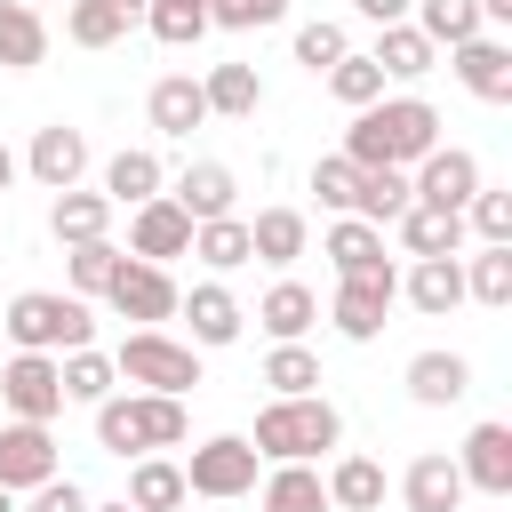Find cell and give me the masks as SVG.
<instances>
[{
    "label": "cell",
    "instance_id": "4316f807",
    "mask_svg": "<svg viewBox=\"0 0 512 512\" xmlns=\"http://www.w3.org/2000/svg\"><path fill=\"white\" fill-rule=\"evenodd\" d=\"M400 296H408L424 320H448V312L464 304V256H416L408 280H400Z\"/></svg>",
    "mask_w": 512,
    "mask_h": 512
},
{
    "label": "cell",
    "instance_id": "db71d44e",
    "mask_svg": "<svg viewBox=\"0 0 512 512\" xmlns=\"http://www.w3.org/2000/svg\"><path fill=\"white\" fill-rule=\"evenodd\" d=\"M32 8H48V0H32Z\"/></svg>",
    "mask_w": 512,
    "mask_h": 512
},
{
    "label": "cell",
    "instance_id": "83f0119b",
    "mask_svg": "<svg viewBox=\"0 0 512 512\" xmlns=\"http://www.w3.org/2000/svg\"><path fill=\"white\" fill-rule=\"evenodd\" d=\"M320 480H328V512H384V496H392L384 464H376V456H352V448H344Z\"/></svg>",
    "mask_w": 512,
    "mask_h": 512
},
{
    "label": "cell",
    "instance_id": "ac0fdd59",
    "mask_svg": "<svg viewBox=\"0 0 512 512\" xmlns=\"http://www.w3.org/2000/svg\"><path fill=\"white\" fill-rule=\"evenodd\" d=\"M144 120H152V136H168V144H184L192 128H208V96H200V80H192V72H160L152 96H144Z\"/></svg>",
    "mask_w": 512,
    "mask_h": 512
},
{
    "label": "cell",
    "instance_id": "7402d4cb",
    "mask_svg": "<svg viewBox=\"0 0 512 512\" xmlns=\"http://www.w3.org/2000/svg\"><path fill=\"white\" fill-rule=\"evenodd\" d=\"M320 256L336 264V280H352V272H392L384 224H368V216H336V224L320 232Z\"/></svg>",
    "mask_w": 512,
    "mask_h": 512
},
{
    "label": "cell",
    "instance_id": "9a60e30c",
    "mask_svg": "<svg viewBox=\"0 0 512 512\" xmlns=\"http://www.w3.org/2000/svg\"><path fill=\"white\" fill-rule=\"evenodd\" d=\"M176 312L192 320V344H200V352H224V344L248 336V312H240V296H232L224 280H192V288L176 296Z\"/></svg>",
    "mask_w": 512,
    "mask_h": 512
},
{
    "label": "cell",
    "instance_id": "6da1fadb",
    "mask_svg": "<svg viewBox=\"0 0 512 512\" xmlns=\"http://www.w3.org/2000/svg\"><path fill=\"white\" fill-rule=\"evenodd\" d=\"M432 144H440V104L432 96H376L344 128V160L352 168H384V160L392 168H416Z\"/></svg>",
    "mask_w": 512,
    "mask_h": 512
},
{
    "label": "cell",
    "instance_id": "484cf974",
    "mask_svg": "<svg viewBox=\"0 0 512 512\" xmlns=\"http://www.w3.org/2000/svg\"><path fill=\"white\" fill-rule=\"evenodd\" d=\"M304 248H312V224H304V208H256V216H248V256H256V264L288 272Z\"/></svg>",
    "mask_w": 512,
    "mask_h": 512
},
{
    "label": "cell",
    "instance_id": "f907efd6",
    "mask_svg": "<svg viewBox=\"0 0 512 512\" xmlns=\"http://www.w3.org/2000/svg\"><path fill=\"white\" fill-rule=\"evenodd\" d=\"M480 24L496 32V24H512V0H480Z\"/></svg>",
    "mask_w": 512,
    "mask_h": 512
},
{
    "label": "cell",
    "instance_id": "816d5d0a",
    "mask_svg": "<svg viewBox=\"0 0 512 512\" xmlns=\"http://www.w3.org/2000/svg\"><path fill=\"white\" fill-rule=\"evenodd\" d=\"M16 176H24V160H16V152H8V144H0V192H8V184H16Z\"/></svg>",
    "mask_w": 512,
    "mask_h": 512
},
{
    "label": "cell",
    "instance_id": "f35d334b",
    "mask_svg": "<svg viewBox=\"0 0 512 512\" xmlns=\"http://www.w3.org/2000/svg\"><path fill=\"white\" fill-rule=\"evenodd\" d=\"M408 24H416L432 48H456V40L488 32V24H480V0H416V8H408Z\"/></svg>",
    "mask_w": 512,
    "mask_h": 512
},
{
    "label": "cell",
    "instance_id": "d4e9b609",
    "mask_svg": "<svg viewBox=\"0 0 512 512\" xmlns=\"http://www.w3.org/2000/svg\"><path fill=\"white\" fill-rule=\"evenodd\" d=\"M112 200L104 192H88V184H72V192H56L48 200V232H56V248H80V240H112Z\"/></svg>",
    "mask_w": 512,
    "mask_h": 512
},
{
    "label": "cell",
    "instance_id": "ee69618b",
    "mask_svg": "<svg viewBox=\"0 0 512 512\" xmlns=\"http://www.w3.org/2000/svg\"><path fill=\"white\" fill-rule=\"evenodd\" d=\"M312 192H320L328 216H352V200H360V168H352L344 152H320V160H312Z\"/></svg>",
    "mask_w": 512,
    "mask_h": 512
},
{
    "label": "cell",
    "instance_id": "ffe728a7",
    "mask_svg": "<svg viewBox=\"0 0 512 512\" xmlns=\"http://www.w3.org/2000/svg\"><path fill=\"white\" fill-rule=\"evenodd\" d=\"M464 472H456V456H440V448H424L408 472H400V504L408 512H464Z\"/></svg>",
    "mask_w": 512,
    "mask_h": 512
},
{
    "label": "cell",
    "instance_id": "74e56055",
    "mask_svg": "<svg viewBox=\"0 0 512 512\" xmlns=\"http://www.w3.org/2000/svg\"><path fill=\"white\" fill-rule=\"evenodd\" d=\"M192 256H200L208 272L256 264V256H248V216H208V224H192Z\"/></svg>",
    "mask_w": 512,
    "mask_h": 512
},
{
    "label": "cell",
    "instance_id": "d6a6232c",
    "mask_svg": "<svg viewBox=\"0 0 512 512\" xmlns=\"http://www.w3.org/2000/svg\"><path fill=\"white\" fill-rule=\"evenodd\" d=\"M0 64H8V72L48 64V16H40L32 0H0Z\"/></svg>",
    "mask_w": 512,
    "mask_h": 512
},
{
    "label": "cell",
    "instance_id": "f6af8a7d",
    "mask_svg": "<svg viewBox=\"0 0 512 512\" xmlns=\"http://www.w3.org/2000/svg\"><path fill=\"white\" fill-rule=\"evenodd\" d=\"M344 48H352V40H344V24H336V16H312V24H296V64H304L312 80H320V72H328Z\"/></svg>",
    "mask_w": 512,
    "mask_h": 512
},
{
    "label": "cell",
    "instance_id": "7a4b0ae2",
    "mask_svg": "<svg viewBox=\"0 0 512 512\" xmlns=\"http://www.w3.org/2000/svg\"><path fill=\"white\" fill-rule=\"evenodd\" d=\"M248 448H256L264 464H312V456L344 448V408H336L328 392H288V400H264V408H256Z\"/></svg>",
    "mask_w": 512,
    "mask_h": 512
},
{
    "label": "cell",
    "instance_id": "c3c4849f",
    "mask_svg": "<svg viewBox=\"0 0 512 512\" xmlns=\"http://www.w3.org/2000/svg\"><path fill=\"white\" fill-rule=\"evenodd\" d=\"M88 504H96V496H88L72 472H48L40 488H24V504H16V512H88Z\"/></svg>",
    "mask_w": 512,
    "mask_h": 512
},
{
    "label": "cell",
    "instance_id": "7bdbcfd3",
    "mask_svg": "<svg viewBox=\"0 0 512 512\" xmlns=\"http://www.w3.org/2000/svg\"><path fill=\"white\" fill-rule=\"evenodd\" d=\"M264 384H272V400L320 392V352H312V344H272V352H264Z\"/></svg>",
    "mask_w": 512,
    "mask_h": 512
},
{
    "label": "cell",
    "instance_id": "8992f818",
    "mask_svg": "<svg viewBox=\"0 0 512 512\" xmlns=\"http://www.w3.org/2000/svg\"><path fill=\"white\" fill-rule=\"evenodd\" d=\"M256 472H264V456L248 448V432H216V440H200L184 456V488L208 496V504H240L256 488Z\"/></svg>",
    "mask_w": 512,
    "mask_h": 512
},
{
    "label": "cell",
    "instance_id": "8d00e7d4",
    "mask_svg": "<svg viewBox=\"0 0 512 512\" xmlns=\"http://www.w3.org/2000/svg\"><path fill=\"white\" fill-rule=\"evenodd\" d=\"M320 80H328V96H336L344 112H368V104L384 96V64H376L368 48H344V56H336V64L320 72Z\"/></svg>",
    "mask_w": 512,
    "mask_h": 512
},
{
    "label": "cell",
    "instance_id": "60d3db41",
    "mask_svg": "<svg viewBox=\"0 0 512 512\" xmlns=\"http://www.w3.org/2000/svg\"><path fill=\"white\" fill-rule=\"evenodd\" d=\"M144 32L160 48H192L208 40V0H144Z\"/></svg>",
    "mask_w": 512,
    "mask_h": 512
},
{
    "label": "cell",
    "instance_id": "277c9868",
    "mask_svg": "<svg viewBox=\"0 0 512 512\" xmlns=\"http://www.w3.org/2000/svg\"><path fill=\"white\" fill-rule=\"evenodd\" d=\"M0 328H8L16 352H72V344H96V312H88V296H72V288H24V296H8Z\"/></svg>",
    "mask_w": 512,
    "mask_h": 512
},
{
    "label": "cell",
    "instance_id": "4fadbf2b",
    "mask_svg": "<svg viewBox=\"0 0 512 512\" xmlns=\"http://www.w3.org/2000/svg\"><path fill=\"white\" fill-rule=\"evenodd\" d=\"M24 176H32L40 192H72V184L88 176V136L64 128V120L32 128V144H24Z\"/></svg>",
    "mask_w": 512,
    "mask_h": 512
},
{
    "label": "cell",
    "instance_id": "8fae6325",
    "mask_svg": "<svg viewBox=\"0 0 512 512\" xmlns=\"http://www.w3.org/2000/svg\"><path fill=\"white\" fill-rule=\"evenodd\" d=\"M48 472H64V456H56V424L0 416V488L24 496V488H40Z\"/></svg>",
    "mask_w": 512,
    "mask_h": 512
},
{
    "label": "cell",
    "instance_id": "681fc988",
    "mask_svg": "<svg viewBox=\"0 0 512 512\" xmlns=\"http://www.w3.org/2000/svg\"><path fill=\"white\" fill-rule=\"evenodd\" d=\"M408 8H416V0H352V16H360V24H400Z\"/></svg>",
    "mask_w": 512,
    "mask_h": 512
},
{
    "label": "cell",
    "instance_id": "52a82bcc",
    "mask_svg": "<svg viewBox=\"0 0 512 512\" xmlns=\"http://www.w3.org/2000/svg\"><path fill=\"white\" fill-rule=\"evenodd\" d=\"M392 304H400V272H352V280H336V296H328V328H336L344 344H376L384 320H392Z\"/></svg>",
    "mask_w": 512,
    "mask_h": 512
},
{
    "label": "cell",
    "instance_id": "5b68a950",
    "mask_svg": "<svg viewBox=\"0 0 512 512\" xmlns=\"http://www.w3.org/2000/svg\"><path fill=\"white\" fill-rule=\"evenodd\" d=\"M112 368H120V384H136V392H192L200 384V344H184V336H168V328H128L120 336V352H112Z\"/></svg>",
    "mask_w": 512,
    "mask_h": 512
},
{
    "label": "cell",
    "instance_id": "e575fe53",
    "mask_svg": "<svg viewBox=\"0 0 512 512\" xmlns=\"http://www.w3.org/2000/svg\"><path fill=\"white\" fill-rule=\"evenodd\" d=\"M464 296L488 304V312L512 304V240H480V248L464 256Z\"/></svg>",
    "mask_w": 512,
    "mask_h": 512
},
{
    "label": "cell",
    "instance_id": "ba28073f",
    "mask_svg": "<svg viewBox=\"0 0 512 512\" xmlns=\"http://www.w3.org/2000/svg\"><path fill=\"white\" fill-rule=\"evenodd\" d=\"M0 416H24V424H56L64 416L56 352H8V368H0Z\"/></svg>",
    "mask_w": 512,
    "mask_h": 512
},
{
    "label": "cell",
    "instance_id": "bcb514c9",
    "mask_svg": "<svg viewBox=\"0 0 512 512\" xmlns=\"http://www.w3.org/2000/svg\"><path fill=\"white\" fill-rule=\"evenodd\" d=\"M464 232H480V240H512V192H504V184H480V192L464 200Z\"/></svg>",
    "mask_w": 512,
    "mask_h": 512
},
{
    "label": "cell",
    "instance_id": "cb8c5ba5",
    "mask_svg": "<svg viewBox=\"0 0 512 512\" xmlns=\"http://www.w3.org/2000/svg\"><path fill=\"white\" fill-rule=\"evenodd\" d=\"M144 24V0H64V40L72 48H112Z\"/></svg>",
    "mask_w": 512,
    "mask_h": 512
},
{
    "label": "cell",
    "instance_id": "9c48e42d",
    "mask_svg": "<svg viewBox=\"0 0 512 512\" xmlns=\"http://www.w3.org/2000/svg\"><path fill=\"white\" fill-rule=\"evenodd\" d=\"M176 272L168 264H144V256H128L120 272H112V288H104V304L120 312V320H136V328H160V320H176Z\"/></svg>",
    "mask_w": 512,
    "mask_h": 512
},
{
    "label": "cell",
    "instance_id": "1f68e13d",
    "mask_svg": "<svg viewBox=\"0 0 512 512\" xmlns=\"http://www.w3.org/2000/svg\"><path fill=\"white\" fill-rule=\"evenodd\" d=\"M376 64H384V80H424V72H440V48L400 16V24H376V48H368Z\"/></svg>",
    "mask_w": 512,
    "mask_h": 512
},
{
    "label": "cell",
    "instance_id": "ab89813d",
    "mask_svg": "<svg viewBox=\"0 0 512 512\" xmlns=\"http://www.w3.org/2000/svg\"><path fill=\"white\" fill-rule=\"evenodd\" d=\"M120 264H128V248H112V240H80V248H64V288H72V296H104Z\"/></svg>",
    "mask_w": 512,
    "mask_h": 512
},
{
    "label": "cell",
    "instance_id": "e0dca14e",
    "mask_svg": "<svg viewBox=\"0 0 512 512\" xmlns=\"http://www.w3.org/2000/svg\"><path fill=\"white\" fill-rule=\"evenodd\" d=\"M456 472H464V488H480V496H512V424H472L464 432V448H456Z\"/></svg>",
    "mask_w": 512,
    "mask_h": 512
},
{
    "label": "cell",
    "instance_id": "603a6c76",
    "mask_svg": "<svg viewBox=\"0 0 512 512\" xmlns=\"http://www.w3.org/2000/svg\"><path fill=\"white\" fill-rule=\"evenodd\" d=\"M256 328H264L272 344H304V336L320 328V296H312L304 280H272V288L256 296Z\"/></svg>",
    "mask_w": 512,
    "mask_h": 512
},
{
    "label": "cell",
    "instance_id": "3957f363",
    "mask_svg": "<svg viewBox=\"0 0 512 512\" xmlns=\"http://www.w3.org/2000/svg\"><path fill=\"white\" fill-rule=\"evenodd\" d=\"M192 416L176 392H104L96 400V448L104 456H160V448H184Z\"/></svg>",
    "mask_w": 512,
    "mask_h": 512
},
{
    "label": "cell",
    "instance_id": "4dcf8cb0",
    "mask_svg": "<svg viewBox=\"0 0 512 512\" xmlns=\"http://www.w3.org/2000/svg\"><path fill=\"white\" fill-rule=\"evenodd\" d=\"M392 232H400L408 256H464V216H456V208H424V200H408V208L392 216Z\"/></svg>",
    "mask_w": 512,
    "mask_h": 512
},
{
    "label": "cell",
    "instance_id": "f546056e",
    "mask_svg": "<svg viewBox=\"0 0 512 512\" xmlns=\"http://www.w3.org/2000/svg\"><path fill=\"white\" fill-rule=\"evenodd\" d=\"M200 96H208V120H256L264 112V72L256 64H208Z\"/></svg>",
    "mask_w": 512,
    "mask_h": 512
},
{
    "label": "cell",
    "instance_id": "836d02e7",
    "mask_svg": "<svg viewBox=\"0 0 512 512\" xmlns=\"http://www.w3.org/2000/svg\"><path fill=\"white\" fill-rule=\"evenodd\" d=\"M184 496H192V488H184V464H176L168 448L128 464V504H136V512H176Z\"/></svg>",
    "mask_w": 512,
    "mask_h": 512
},
{
    "label": "cell",
    "instance_id": "44dd1931",
    "mask_svg": "<svg viewBox=\"0 0 512 512\" xmlns=\"http://www.w3.org/2000/svg\"><path fill=\"white\" fill-rule=\"evenodd\" d=\"M112 208H136V200H152V192H168V160L152 152V144H120L112 160H104V184H96Z\"/></svg>",
    "mask_w": 512,
    "mask_h": 512
},
{
    "label": "cell",
    "instance_id": "7dc6e473",
    "mask_svg": "<svg viewBox=\"0 0 512 512\" xmlns=\"http://www.w3.org/2000/svg\"><path fill=\"white\" fill-rule=\"evenodd\" d=\"M280 16H288V0H208V32H264Z\"/></svg>",
    "mask_w": 512,
    "mask_h": 512
},
{
    "label": "cell",
    "instance_id": "f1b7e54d",
    "mask_svg": "<svg viewBox=\"0 0 512 512\" xmlns=\"http://www.w3.org/2000/svg\"><path fill=\"white\" fill-rule=\"evenodd\" d=\"M256 512H328V480H320V464H272V472H256Z\"/></svg>",
    "mask_w": 512,
    "mask_h": 512
},
{
    "label": "cell",
    "instance_id": "b9f144b4",
    "mask_svg": "<svg viewBox=\"0 0 512 512\" xmlns=\"http://www.w3.org/2000/svg\"><path fill=\"white\" fill-rule=\"evenodd\" d=\"M416 192H408V168H360V200H352V216H368V224H392L400 208H408Z\"/></svg>",
    "mask_w": 512,
    "mask_h": 512
},
{
    "label": "cell",
    "instance_id": "d590c367",
    "mask_svg": "<svg viewBox=\"0 0 512 512\" xmlns=\"http://www.w3.org/2000/svg\"><path fill=\"white\" fill-rule=\"evenodd\" d=\"M56 376H64V408H72V400H80V408H96V400L120 384L112 352H96V344H72V352H56Z\"/></svg>",
    "mask_w": 512,
    "mask_h": 512
},
{
    "label": "cell",
    "instance_id": "d6986e66",
    "mask_svg": "<svg viewBox=\"0 0 512 512\" xmlns=\"http://www.w3.org/2000/svg\"><path fill=\"white\" fill-rule=\"evenodd\" d=\"M400 384H408L416 408H456V400L472 392V360L448 352V344H432V352H416V360L400 368Z\"/></svg>",
    "mask_w": 512,
    "mask_h": 512
},
{
    "label": "cell",
    "instance_id": "5bb4252c",
    "mask_svg": "<svg viewBox=\"0 0 512 512\" xmlns=\"http://www.w3.org/2000/svg\"><path fill=\"white\" fill-rule=\"evenodd\" d=\"M128 256H144V264H168V256H192V216L168 200V192H152V200H136L128 208Z\"/></svg>",
    "mask_w": 512,
    "mask_h": 512
},
{
    "label": "cell",
    "instance_id": "7c38bea8",
    "mask_svg": "<svg viewBox=\"0 0 512 512\" xmlns=\"http://www.w3.org/2000/svg\"><path fill=\"white\" fill-rule=\"evenodd\" d=\"M480 184H488V176H480V160H472L464 144H432V152L408 168V192H416L424 208H456V216H464V200H472Z\"/></svg>",
    "mask_w": 512,
    "mask_h": 512
},
{
    "label": "cell",
    "instance_id": "30bf717a",
    "mask_svg": "<svg viewBox=\"0 0 512 512\" xmlns=\"http://www.w3.org/2000/svg\"><path fill=\"white\" fill-rule=\"evenodd\" d=\"M440 56H448V72H456L464 96H480V104H512V40H504V32H472V40L440 48Z\"/></svg>",
    "mask_w": 512,
    "mask_h": 512
},
{
    "label": "cell",
    "instance_id": "2e32d148",
    "mask_svg": "<svg viewBox=\"0 0 512 512\" xmlns=\"http://www.w3.org/2000/svg\"><path fill=\"white\" fill-rule=\"evenodd\" d=\"M168 200H176L192 224H208V216H240V176H232L224 160H184V168L168 176Z\"/></svg>",
    "mask_w": 512,
    "mask_h": 512
},
{
    "label": "cell",
    "instance_id": "f5cc1de1",
    "mask_svg": "<svg viewBox=\"0 0 512 512\" xmlns=\"http://www.w3.org/2000/svg\"><path fill=\"white\" fill-rule=\"evenodd\" d=\"M0 512H16V496H8V488H0Z\"/></svg>",
    "mask_w": 512,
    "mask_h": 512
}]
</instances>
